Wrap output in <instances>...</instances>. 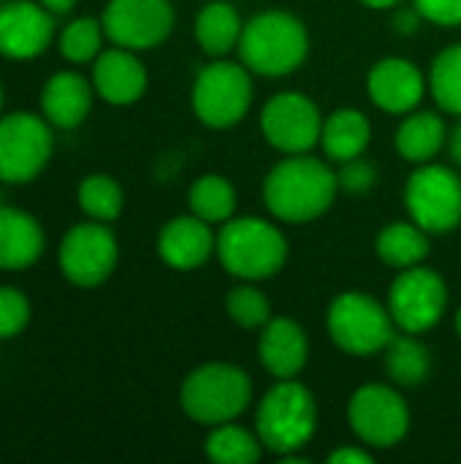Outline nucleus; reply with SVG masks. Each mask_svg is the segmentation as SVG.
<instances>
[{
	"label": "nucleus",
	"mask_w": 461,
	"mask_h": 464,
	"mask_svg": "<svg viewBox=\"0 0 461 464\" xmlns=\"http://www.w3.org/2000/svg\"><path fill=\"white\" fill-rule=\"evenodd\" d=\"M340 190L337 174L326 160L310 158L307 152L280 160L264 179L266 209L283 223L318 220L334 204Z\"/></svg>",
	"instance_id": "nucleus-1"
},
{
	"label": "nucleus",
	"mask_w": 461,
	"mask_h": 464,
	"mask_svg": "<svg viewBox=\"0 0 461 464\" xmlns=\"http://www.w3.org/2000/svg\"><path fill=\"white\" fill-rule=\"evenodd\" d=\"M236 49L253 73L280 79L307 60L310 35L299 16L288 11H264L242 27Z\"/></svg>",
	"instance_id": "nucleus-2"
},
{
	"label": "nucleus",
	"mask_w": 461,
	"mask_h": 464,
	"mask_svg": "<svg viewBox=\"0 0 461 464\" xmlns=\"http://www.w3.org/2000/svg\"><path fill=\"white\" fill-rule=\"evenodd\" d=\"M215 253L228 275L255 283L274 277L285 266L288 239L264 218H231L217 234Z\"/></svg>",
	"instance_id": "nucleus-3"
},
{
	"label": "nucleus",
	"mask_w": 461,
	"mask_h": 464,
	"mask_svg": "<svg viewBox=\"0 0 461 464\" xmlns=\"http://www.w3.org/2000/svg\"><path fill=\"white\" fill-rule=\"evenodd\" d=\"M318 427V405L307 386L299 381H277L255 411V435L264 449L280 457L302 451Z\"/></svg>",
	"instance_id": "nucleus-4"
},
{
	"label": "nucleus",
	"mask_w": 461,
	"mask_h": 464,
	"mask_svg": "<svg viewBox=\"0 0 461 464\" xmlns=\"http://www.w3.org/2000/svg\"><path fill=\"white\" fill-rule=\"evenodd\" d=\"M253 400V381L250 375L226 362H212L198 370H193L182 389H179V405L196 424L217 427L226 421L239 419Z\"/></svg>",
	"instance_id": "nucleus-5"
},
{
	"label": "nucleus",
	"mask_w": 461,
	"mask_h": 464,
	"mask_svg": "<svg viewBox=\"0 0 461 464\" xmlns=\"http://www.w3.org/2000/svg\"><path fill=\"white\" fill-rule=\"evenodd\" d=\"M193 114L215 130L236 125L253 103V79L245 63H231L217 57L204 65L193 82L190 92Z\"/></svg>",
	"instance_id": "nucleus-6"
},
{
	"label": "nucleus",
	"mask_w": 461,
	"mask_h": 464,
	"mask_svg": "<svg viewBox=\"0 0 461 464\" xmlns=\"http://www.w3.org/2000/svg\"><path fill=\"white\" fill-rule=\"evenodd\" d=\"M326 326L340 351L351 356H372L391 343L397 324L389 307L370 294L345 291L329 304Z\"/></svg>",
	"instance_id": "nucleus-7"
},
{
	"label": "nucleus",
	"mask_w": 461,
	"mask_h": 464,
	"mask_svg": "<svg viewBox=\"0 0 461 464\" xmlns=\"http://www.w3.org/2000/svg\"><path fill=\"white\" fill-rule=\"evenodd\" d=\"M405 207L413 223L429 234H451L461 226V177L443 163H421L405 185Z\"/></svg>",
	"instance_id": "nucleus-8"
},
{
	"label": "nucleus",
	"mask_w": 461,
	"mask_h": 464,
	"mask_svg": "<svg viewBox=\"0 0 461 464\" xmlns=\"http://www.w3.org/2000/svg\"><path fill=\"white\" fill-rule=\"evenodd\" d=\"M448 307V285L429 266L399 269L389 288V313L394 324L408 334H424L435 329Z\"/></svg>",
	"instance_id": "nucleus-9"
},
{
	"label": "nucleus",
	"mask_w": 461,
	"mask_h": 464,
	"mask_svg": "<svg viewBox=\"0 0 461 464\" xmlns=\"http://www.w3.org/2000/svg\"><path fill=\"white\" fill-rule=\"evenodd\" d=\"M348 421L364 446L394 449L410 432V408L394 386L367 383L351 397Z\"/></svg>",
	"instance_id": "nucleus-10"
},
{
	"label": "nucleus",
	"mask_w": 461,
	"mask_h": 464,
	"mask_svg": "<svg viewBox=\"0 0 461 464\" xmlns=\"http://www.w3.org/2000/svg\"><path fill=\"white\" fill-rule=\"evenodd\" d=\"M261 130L274 150L302 155L321 144L323 114L304 92H277L261 111Z\"/></svg>",
	"instance_id": "nucleus-11"
},
{
	"label": "nucleus",
	"mask_w": 461,
	"mask_h": 464,
	"mask_svg": "<svg viewBox=\"0 0 461 464\" xmlns=\"http://www.w3.org/2000/svg\"><path fill=\"white\" fill-rule=\"evenodd\" d=\"M52 155V133L43 120L14 111L0 120V179L19 185L41 174Z\"/></svg>",
	"instance_id": "nucleus-12"
},
{
	"label": "nucleus",
	"mask_w": 461,
	"mask_h": 464,
	"mask_svg": "<svg viewBox=\"0 0 461 464\" xmlns=\"http://www.w3.org/2000/svg\"><path fill=\"white\" fill-rule=\"evenodd\" d=\"M117 266V239L114 234L95 223L73 226L60 245V269L79 288L101 285Z\"/></svg>",
	"instance_id": "nucleus-13"
},
{
	"label": "nucleus",
	"mask_w": 461,
	"mask_h": 464,
	"mask_svg": "<svg viewBox=\"0 0 461 464\" xmlns=\"http://www.w3.org/2000/svg\"><path fill=\"white\" fill-rule=\"evenodd\" d=\"M168 0H111L103 11V33L125 49H152L171 35Z\"/></svg>",
	"instance_id": "nucleus-14"
},
{
	"label": "nucleus",
	"mask_w": 461,
	"mask_h": 464,
	"mask_svg": "<svg viewBox=\"0 0 461 464\" xmlns=\"http://www.w3.org/2000/svg\"><path fill=\"white\" fill-rule=\"evenodd\" d=\"M427 79L421 68L405 57H386L370 68V101L389 114H410L424 101Z\"/></svg>",
	"instance_id": "nucleus-15"
},
{
	"label": "nucleus",
	"mask_w": 461,
	"mask_h": 464,
	"mask_svg": "<svg viewBox=\"0 0 461 464\" xmlns=\"http://www.w3.org/2000/svg\"><path fill=\"white\" fill-rule=\"evenodd\" d=\"M54 33L52 11L30 3L14 0L0 5V54L14 60H30L41 54Z\"/></svg>",
	"instance_id": "nucleus-16"
},
{
	"label": "nucleus",
	"mask_w": 461,
	"mask_h": 464,
	"mask_svg": "<svg viewBox=\"0 0 461 464\" xmlns=\"http://www.w3.org/2000/svg\"><path fill=\"white\" fill-rule=\"evenodd\" d=\"M212 223L196 218V215H182L168 220L160 228L158 237V253L160 258L179 272L198 269L201 264L209 261V256L217 247V237L209 228Z\"/></svg>",
	"instance_id": "nucleus-17"
},
{
	"label": "nucleus",
	"mask_w": 461,
	"mask_h": 464,
	"mask_svg": "<svg viewBox=\"0 0 461 464\" xmlns=\"http://www.w3.org/2000/svg\"><path fill=\"white\" fill-rule=\"evenodd\" d=\"M307 356L310 343L304 329L293 318H269L258 337V359L264 370L277 381H288L307 367Z\"/></svg>",
	"instance_id": "nucleus-18"
},
{
	"label": "nucleus",
	"mask_w": 461,
	"mask_h": 464,
	"mask_svg": "<svg viewBox=\"0 0 461 464\" xmlns=\"http://www.w3.org/2000/svg\"><path fill=\"white\" fill-rule=\"evenodd\" d=\"M92 82H95L98 95L106 103L128 106V103H136L144 95L147 71H144L141 60L133 54V49L117 46V49H109V52L98 54Z\"/></svg>",
	"instance_id": "nucleus-19"
},
{
	"label": "nucleus",
	"mask_w": 461,
	"mask_h": 464,
	"mask_svg": "<svg viewBox=\"0 0 461 464\" xmlns=\"http://www.w3.org/2000/svg\"><path fill=\"white\" fill-rule=\"evenodd\" d=\"M41 106H43V114L49 117L52 125L76 128L90 114L92 90H90L84 76L71 73V71H60L46 82L43 95H41Z\"/></svg>",
	"instance_id": "nucleus-20"
},
{
	"label": "nucleus",
	"mask_w": 461,
	"mask_h": 464,
	"mask_svg": "<svg viewBox=\"0 0 461 464\" xmlns=\"http://www.w3.org/2000/svg\"><path fill=\"white\" fill-rule=\"evenodd\" d=\"M43 253V231L27 212L0 207V269H27Z\"/></svg>",
	"instance_id": "nucleus-21"
},
{
	"label": "nucleus",
	"mask_w": 461,
	"mask_h": 464,
	"mask_svg": "<svg viewBox=\"0 0 461 464\" xmlns=\"http://www.w3.org/2000/svg\"><path fill=\"white\" fill-rule=\"evenodd\" d=\"M372 125L370 117L359 109H337L323 120L321 130V147L331 163H348L353 158H361L370 147Z\"/></svg>",
	"instance_id": "nucleus-22"
},
{
	"label": "nucleus",
	"mask_w": 461,
	"mask_h": 464,
	"mask_svg": "<svg viewBox=\"0 0 461 464\" xmlns=\"http://www.w3.org/2000/svg\"><path fill=\"white\" fill-rule=\"evenodd\" d=\"M242 16L226 0L206 3L196 16V41L209 57H226L239 46L242 38Z\"/></svg>",
	"instance_id": "nucleus-23"
},
{
	"label": "nucleus",
	"mask_w": 461,
	"mask_h": 464,
	"mask_svg": "<svg viewBox=\"0 0 461 464\" xmlns=\"http://www.w3.org/2000/svg\"><path fill=\"white\" fill-rule=\"evenodd\" d=\"M446 141V122L435 111H410V117H405L397 130V152L416 166L429 163Z\"/></svg>",
	"instance_id": "nucleus-24"
},
{
	"label": "nucleus",
	"mask_w": 461,
	"mask_h": 464,
	"mask_svg": "<svg viewBox=\"0 0 461 464\" xmlns=\"http://www.w3.org/2000/svg\"><path fill=\"white\" fill-rule=\"evenodd\" d=\"M429 231H424L413 220H397L383 226L375 242L378 258L391 269L418 266L429 256Z\"/></svg>",
	"instance_id": "nucleus-25"
},
{
	"label": "nucleus",
	"mask_w": 461,
	"mask_h": 464,
	"mask_svg": "<svg viewBox=\"0 0 461 464\" xmlns=\"http://www.w3.org/2000/svg\"><path fill=\"white\" fill-rule=\"evenodd\" d=\"M386 375L397 386H421L432 375V353L418 340V334H394L391 343L383 348Z\"/></svg>",
	"instance_id": "nucleus-26"
},
{
	"label": "nucleus",
	"mask_w": 461,
	"mask_h": 464,
	"mask_svg": "<svg viewBox=\"0 0 461 464\" xmlns=\"http://www.w3.org/2000/svg\"><path fill=\"white\" fill-rule=\"evenodd\" d=\"M190 212L206 223H226L236 212V190L220 174H204L190 185Z\"/></svg>",
	"instance_id": "nucleus-27"
},
{
	"label": "nucleus",
	"mask_w": 461,
	"mask_h": 464,
	"mask_svg": "<svg viewBox=\"0 0 461 464\" xmlns=\"http://www.w3.org/2000/svg\"><path fill=\"white\" fill-rule=\"evenodd\" d=\"M206 457L215 464H255L261 459L264 443L258 435L236 427L231 421L212 427L206 438Z\"/></svg>",
	"instance_id": "nucleus-28"
},
{
	"label": "nucleus",
	"mask_w": 461,
	"mask_h": 464,
	"mask_svg": "<svg viewBox=\"0 0 461 464\" xmlns=\"http://www.w3.org/2000/svg\"><path fill=\"white\" fill-rule=\"evenodd\" d=\"M429 90L443 111L461 117V41L446 46L435 57L429 71Z\"/></svg>",
	"instance_id": "nucleus-29"
},
{
	"label": "nucleus",
	"mask_w": 461,
	"mask_h": 464,
	"mask_svg": "<svg viewBox=\"0 0 461 464\" xmlns=\"http://www.w3.org/2000/svg\"><path fill=\"white\" fill-rule=\"evenodd\" d=\"M79 204L92 220L111 223L122 212V190L111 177L92 174L79 185Z\"/></svg>",
	"instance_id": "nucleus-30"
},
{
	"label": "nucleus",
	"mask_w": 461,
	"mask_h": 464,
	"mask_svg": "<svg viewBox=\"0 0 461 464\" xmlns=\"http://www.w3.org/2000/svg\"><path fill=\"white\" fill-rule=\"evenodd\" d=\"M228 318L242 329H264L272 318V304L255 285H236L226 296Z\"/></svg>",
	"instance_id": "nucleus-31"
},
{
	"label": "nucleus",
	"mask_w": 461,
	"mask_h": 464,
	"mask_svg": "<svg viewBox=\"0 0 461 464\" xmlns=\"http://www.w3.org/2000/svg\"><path fill=\"white\" fill-rule=\"evenodd\" d=\"M101 38H103V22H95L90 16L73 19L60 35V49L68 60L87 63L101 52Z\"/></svg>",
	"instance_id": "nucleus-32"
},
{
	"label": "nucleus",
	"mask_w": 461,
	"mask_h": 464,
	"mask_svg": "<svg viewBox=\"0 0 461 464\" xmlns=\"http://www.w3.org/2000/svg\"><path fill=\"white\" fill-rule=\"evenodd\" d=\"M30 304L14 288H0V340L19 334L27 326Z\"/></svg>",
	"instance_id": "nucleus-33"
},
{
	"label": "nucleus",
	"mask_w": 461,
	"mask_h": 464,
	"mask_svg": "<svg viewBox=\"0 0 461 464\" xmlns=\"http://www.w3.org/2000/svg\"><path fill=\"white\" fill-rule=\"evenodd\" d=\"M337 182H340V190L361 196V193H370V190L375 188V182H378V169H375V163H370V160L361 155V158H353V160L342 163V169H340V174H337Z\"/></svg>",
	"instance_id": "nucleus-34"
},
{
	"label": "nucleus",
	"mask_w": 461,
	"mask_h": 464,
	"mask_svg": "<svg viewBox=\"0 0 461 464\" xmlns=\"http://www.w3.org/2000/svg\"><path fill=\"white\" fill-rule=\"evenodd\" d=\"M413 8L427 22H435L443 27L461 24V0H413Z\"/></svg>",
	"instance_id": "nucleus-35"
},
{
	"label": "nucleus",
	"mask_w": 461,
	"mask_h": 464,
	"mask_svg": "<svg viewBox=\"0 0 461 464\" xmlns=\"http://www.w3.org/2000/svg\"><path fill=\"white\" fill-rule=\"evenodd\" d=\"M329 462L331 464H372V454L370 451H361V449H337L329 454Z\"/></svg>",
	"instance_id": "nucleus-36"
},
{
	"label": "nucleus",
	"mask_w": 461,
	"mask_h": 464,
	"mask_svg": "<svg viewBox=\"0 0 461 464\" xmlns=\"http://www.w3.org/2000/svg\"><path fill=\"white\" fill-rule=\"evenodd\" d=\"M448 155L461 169V120L454 125V130L448 133Z\"/></svg>",
	"instance_id": "nucleus-37"
},
{
	"label": "nucleus",
	"mask_w": 461,
	"mask_h": 464,
	"mask_svg": "<svg viewBox=\"0 0 461 464\" xmlns=\"http://www.w3.org/2000/svg\"><path fill=\"white\" fill-rule=\"evenodd\" d=\"M73 3H76V0H41V5L49 8L52 14H65V11L73 8Z\"/></svg>",
	"instance_id": "nucleus-38"
},
{
	"label": "nucleus",
	"mask_w": 461,
	"mask_h": 464,
	"mask_svg": "<svg viewBox=\"0 0 461 464\" xmlns=\"http://www.w3.org/2000/svg\"><path fill=\"white\" fill-rule=\"evenodd\" d=\"M364 5H370V8H394L399 0H361Z\"/></svg>",
	"instance_id": "nucleus-39"
},
{
	"label": "nucleus",
	"mask_w": 461,
	"mask_h": 464,
	"mask_svg": "<svg viewBox=\"0 0 461 464\" xmlns=\"http://www.w3.org/2000/svg\"><path fill=\"white\" fill-rule=\"evenodd\" d=\"M456 332H459V337H461V307H459V313H456Z\"/></svg>",
	"instance_id": "nucleus-40"
},
{
	"label": "nucleus",
	"mask_w": 461,
	"mask_h": 464,
	"mask_svg": "<svg viewBox=\"0 0 461 464\" xmlns=\"http://www.w3.org/2000/svg\"><path fill=\"white\" fill-rule=\"evenodd\" d=\"M0 106H3V90H0Z\"/></svg>",
	"instance_id": "nucleus-41"
},
{
	"label": "nucleus",
	"mask_w": 461,
	"mask_h": 464,
	"mask_svg": "<svg viewBox=\"0 0 461 464\" xmlns=\"http://www.w3.org/2000/svg\"><path fill=\"white\" fill-rule=\"evenodd\" d=\"M0 3H3V0H0Z\"/></svg>",
	"instance_id": "nucleus-42"
}]
</instances>
